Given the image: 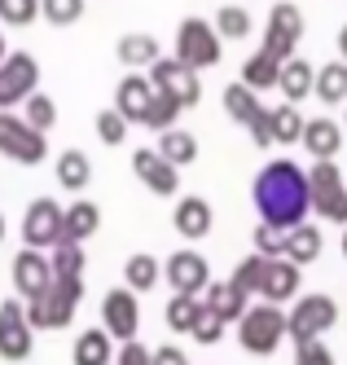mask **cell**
Returning <instances> with one entry per match:
<instances>
[{
    "label": "cell",
    "instance_id": "1",
    "mask_svg": "<svg viewBox=\"0 0 347 365\" xmlns=\"http://www.w3.org/2000/svg\"><path fill=\"white\" fill-rule=\"evenodd\" d=\"M255 207L264 225H277V229H295L308 207H312V190H308V176L299 163L290 159H273L255 176Z\"/></svg>",
    "mask_w": 347,
    "mask_h": 365
},
{
    "label": "cell",
    "instance_id": "2",
    "mask_svg": "<svg viewBox=\"0 0 347 365\" xmlns=\"http://www.w3.org/2000/svg\"><path fill=\"white\" fill-rule=\"evenodd\" d=\"M79 299H84V277H53L44 295L26 299V322L36 330H62V326H71Z\"/></svg>",
    "mask_w": 347,
    "mask_h": 365
},
{
    "label": "cell",
    "instance_id": "3",
    "mask_svg": "<svg viewBox=\"0 0 347 365\" xmlns=\"http://www.w3.org/2000/svg\"><path fill=\"white\" fill-rule=\"evenodd\" d=\"M237 339H242V348L255 352V356H269L277 352V344L286 339V317L277 304H255L247 308L242 317H237Z\"/></svg>",
    "mask_w": 347,
    "mask_h": 365
},
{
    "label": "cell",
    "instance_id": "4",
    "mask_svg": "<svg viewBox=\"0 0 347 365\" xmlns=\"http://www.w3.org/2000/svg\"><path fill=\"white\" fill-rule=\"evenodd\" d=\"M0 154L22 168H36L48 159V137L40 133V128H31L22 115H9L0 110Z\"/></svg>",
    "mask_w": 347,
    "mask_h": 365
},
{
    "label": "cell",
    "instance_id": "5",
    "mask_svg": "<svg viewBox=\"0 0 347 365\" xmlns=\"http://www.w3.org/2000/svg\"><path fill=\"white\" fill-rule=\"evenodd\" d=\"M308 190H312V207H316L326 220L347 225V185H343V172H338L330 159L312 163V172H308Z\"/></svg>",
    "mask_w": 347,
    "mask_h": 365
},
{
    "label": "cell",
    "instance_id": "6",
    "mask_svg": "<svg viewBox=\"0 0 347 365\" xmlns=\"http://www.w3.org/2000/svg\"><path fill=\"white\" fill-rule=\"evenodd\" d=\"M176 58H180L185 66H194V71L216 66V62H220V36L211 31L202 18H185L180 31H176Z\"/></svg>",
    "mask_w": 347,
    "mask_h": 365
},
{
    "label": "cell",
    "instance_id": "7",
    "mask_svg": "<svg viewBox=\"0 0 347 365\" xmlns=\"http://www.w3.org/2000/svg\"><path fill=\"white\" fill-rule=\"evenodd\" d=\"M36 326L26 322V304L18 299H5L0 304V356L5 361H26L36 348Z\"/></svg>",
    "mask_w": 347,
    "mask_h": 365
},
{
    "label": "cell",
    "instance_id": "8",
    "mask_svg": "<svg viewBox=\"0 0 347 365\" xmlns=\"http://www.w3.org/2000/svg\"><path fill=\"white\" fill-rule=\"evenodd\" d=\"M36 84H40V62L31 53H9L0 62V110L26 101L36 93Z\"/></svg>",
    "mask_w": 347,
    "mask_h": 365
},
{
    "label": "cell",
    "instance_id": "9",
    "mask_svg": "<svg viewBox=\"0 0 347 365\" xmlns=\"http://www.w3.org/2000/svg\"><path fill=\"white\" fill-rule=\"evenodd\" d=\"M334 317H338V308H334L330 295H304L295 304V312L286 317V334L295 339V344H304V339H316L321 330H330Z\"/></svg>",
    "mask_w": 347,
    "mask_h": 365
},
{
    "label": "cell",
    "instance_id": "10",
    "mask_svg": "<svg viewBox=\"0 0 347 365\" xmlns=\"http://www.w3.org/2000/svg\"><path fill=\"white\" fill-rule=\"evenodd\" d=\"M299 36H304V14H299V5H290V0H286V5H273V18H269V31H264V48H259V53L286 62L290 53H295Z\"/></svg>",
    "mask_w": 347,
    "mask_h": 365
},
{
    "label": "cell",
    "instance_id": "11",
    "mask_svg": "<svg viewBox=\"0 0 347 365\" xmlns=\"http://www.w3.org/2000/svg\"><path fill=\"white\" fill-rule=\"evenodd\" d=\"M150 80H154V88H163V93H172V97H180V106H198V101H202L198 71L185 66L180 58H154Z\"/></svg>",
    "mask_w": 347,
    "mask_h": 365
},
{
    "label": "cell",
    "instance_id": "12",
    "mask_svg": "<svg viewBox=\"0 0 347 365\" xmlns=\"http://www.w3.org/2000/svg\"><path fill=\"white\" fill-rule=\"evenodd\" d=\"M62 207L53 202V198H36L31 207H26V216H22V242L26 247H53V242H62Z\"/></svg>",
    "mask_w": 347,
    "mask_h": 365
},
{
    "label": "cell",
    "instance_id": "13",
    "mask_svg": "<svg viewBox=\"0 0 347 365\" xmlns=\"http://www.w3.org/2000/svg\"><path fill=\"white\" fill-rule=\"evenodd\" d=\"M101 322L110 330V339H137V326H141V304H137V291L132 286H119L101 299Z\"/></svg>",
    "mask_w": 347,
    "mask_h": 365
},
{
    "label": "cell",
    "instance_id": "14",
    "mask_svg": "<svg viewBox=\"0 0 347 365\" xmlns=\"http://www.w3.org/2000/svg\"><path fill=\"white\" fill-rule=\"evenodd\" d=\"M299 291V264L290 255H264V269H259V299L281 304Z\"/></svg>",
    "mask_w": 347,
    "mask_h": 365
},
{
    "label": "cell",
    "instance_id": "15",
    "mask_svg": "<svg viewBox=\"0 0 347 365\" xmlns=\"http://www.w3.org/2000/svg\"><path fill=\"white\" fill-rule=\"evenodd\" d=\"M53 286V264L44 259V251H36V247H22L18 255H14V291L22 295V299H36V295H44Z\"/></svg>",
    "mask_w": 347,
    "mask_h": 365
},
{
    "label": "cell",
    "instance_id": "16",
    "mask_svg": "<svg viewBox=\"0 0 347 365\" xmlns=\"http://www.w3.org/2000/svg\"><path fill=\"white\" fill-rule=\"evenodd\" d=\"M132 172L141 176V185H150L154 194H176V185H180V168L172 163V159H163L158 150H137L132 154Z\"/></svg>",
    "mask_w": 347,
    "mask_h": 365
},
{
    "label": "cell",
    "instance_id": "17",
    "mask_svg": "<svg viewBox=\"0 0 347 365\" xmlns=\"http://www.w3.org/2000/svg\"><path fill=\"white\" fill-rule=\"evenodd\" d=\"M167 282L176 295H198L202 286H211V269L198 251H176L167 259Z\"/></svg>",
    "mask_w": 347,
    "mask_h": 365
},
{
    "label": "cell",
    "instance_id": "18",
    "mask_svg": "<svg viewBox=\"0 0 347 365\" xmlns=\"http://www.w3.org/2000/svg\"><path fill=\"white\" fill-rule=\"evenodd\" d=\"M150 101H154V80H145V75H137V71L119 80V88H115V110L128 123H145Z\"/></svg>",
    "mask_w": 347,
    "mask_h": 365
},
{
    "label": "cell",
    "instance_id": "19",
    "mask_svg": "<svg viewBox=\"0 0 347 365\" xmlns=\"http://www.w3.org/2000/svg\"><path fill=\"white\" fill-rule=\"evenodd\" d=\"M172 220H176V233L180 238H207L211 233V202L207 198H180L176 202V212H172Z\"/></svg>",
    "mask_w": 347,
    "mask_h": 365
},
{
    "label": "cell",
    "instance_id": "20",
    "mask_svg": "<svg viewBox=\"0 0 347 365\" xmlns=\"http://www.w3.org/2000/svg\"><path fill=\"white\" fill-rule=\"evenodd\" d=\"M97 229H101V212H97V202L79 198V202H71V207H66V216H62V238L84 242V238H93Z\"/></svg>",
    "mask_w": 347,
    "mask_h": 365
},
{
    "label": "cell",
    "instance_id": "21",
    "mask_svg": "<svg viewBox=\"0 0 347 365\" xmlns=\"http://www.w3.org/2000/svg\"><path fill=\"white\" fill-rule=\"evenodd\" d=\"M75 365H110L115 348H110V330H84L75 339Z\"/></svg>",
    "mask_w": 347,
    "mask_h": 365
},
{
    "label": "cell",
    "instance_id": "22",
    "mask_svg": "<svg viewBox=\"0 0 347 365\" xmlns=\"http://www.w3.org/2000/svg\"><path fill=\"white\" fill-rule=\"evenodd\" d=\"M304 145L316 154V159H330V154L343 145V128L330 119H308L304 123Z\"/></svg>",
    "mask_w": 347,
    "mask_h": 365
},
{
    "label": "cell",
    "instance_id": "23",
    "mask_svg": "<svg viewBox=\"0 0 347 365\" xmlns=\"http://www.w3.org/2000/svg\"><path fill=\"white\" fill-rule=\"evenodd\" d=\"M115 53H119V62H123V66H154V58H163V53H158V40H154V36H145V31L123 36Z\"/></svg>",
    "mask_w": 347,
    "mask_h": 365
},
{
    "label": "cell",
    "instance_id": "24",
    "mask_svg": "<svg viewBox=\"0 0 347 365\" xmlns=\"http://www.w3.org/2000/svg\"><path fill=\"white\" fill-rule=\"evenodd\" d=\"M224 110L242 123V128H255V119L264 115V106L255 101L251 84H229V88H224Z\"/></svg>",
    "mask_w": 347,
    "mask_h": 365
},
{
    "label": "cell",
    "instance_id": "25",
    "mask_svg": "<svg viewBox=\"0 0 347 365\" xmlns=\"http://www.w3.org/2000/svg\"><path fill=\"white\" fill-rule=\"evenodd\" d=\"M88 180H93V163H88V154H84V150H66L62 159H58V185L79 194V190L88 185Z\"/></svg>",
    "mask_w": 347,
    "mask_h": 365
},
{
    "label": "cell",
    "instance_id": "26",
    "mask_svg": "<svg viewBox=\"0 0 347 365\" xmlns=\"http://www.w3.org/2000/svg\"><path fill=\"white\" fill-rule=\"evenodd\" d=\"M247 299H251V295L242 291V286H233V282H224V286H207V304L216 308L224 322H237V317H242V312H247Z\"/></svg>",
    "mask_w": 347,
    "mask_h": 365
},
{
    "label": "cell",
    "instance_id": "27",
    "mask_svg": "<svg viewBox=\"0 0 347 365\" xmlns=\"http://www.w3.org/2000/svg\"><path fill=\"white\" fill-rule=\"evenodd\" d=\"M277 84H281V93H286L290 101H304L308 88L316 84V71H312L304 58H290V62L281 66V75H277Z\"/></svg>",
    "mask_w": 347,
    "mask_h": 365
},
{
    "label": "cell",
    "instance_id": "28",
    "mask_svg": "<svg viewBox=\"0 0 347 365\" xmlns=\"http://www.w3.org/2000/svg\"><path fill=\"white\" fill-rule=\"evenodd\" d=\"M158 154L172 159L176 168H185V163L198 159V141L190 133H180V128H163V133H158Z\"/></svg>",
    "mask_w": 347,
    "mask_h": 365
},
{
    "label": "cell",
    "instance_id": "29",
    "mask_svg": "<svg viewBox=\"0 0 347 365\" xmlns=\"http://www.w3.org/2000/svg\"><path fill=\"white\" fill-rule=\"evenodd\" d=\"M286 255L295 259V264H308V259H316V255H321V233H316L312 225L286 229Z\"/></svg>",
    "mask_w": 347,
    "mask_h": 365
},
{
    "label": "cell",
    "instance_id": "30",
    "mask_svg": "<svg viewBox=\"0 0 347 365\" xmlns=\"http://www.w3.org/2000/svg\"><path fill=\"white\" fill-rule=\"evenodd\" d=\"M48 264H53V277H84V247L71 242V238L53 242Z\"/></svg>",
    "mask_w": 347,
    "mask_h": 365
},
{
    "label": "cell",
    "instance_id": "31",
    "mask_svg": "<svg viewBox=\"0 0 347 365\" xmlns=\"http://www.w3.org/2000/svg\"><path fill=\"white\" fill-rule=\"evenodd\" d=\"M316 97L330 101V106H338L347 97V62H330L321 75H316Z\"/></svg>",
    "mask_w": 347,
    "mask_h": 365
},
{
    "label": "cell",
    "instance_id": "32",
    "mask_svg": "<svg viewBox=\"0 0 347 365\" xmlns=\"http://www.w3.org/2000/svg\"><path fill=\"white\" fill-rule=\"evenodd\" d=\"M180 110H185V106H180V97H172V93H163V88H154V101H150L145 128L163 133V128H172V123H176V115H180Z\"/></svg>",
    "mask_w": 347,
    "mask_h": 365
},
{
    "label": "cell",
    "instance_id": "33",
    "mask_svg": "<svg viewBox=\"0 0 347 365\" xmlns=\"http://www.w3.org/2000/svg\"><path fill=\"white\" fill-rule=\"evenodd\" d=\"M304 115L295 110V101L290 106H277L273 110V141H281V145H290V141H304Z\"/></svg>",
    "mask_w": 347,
    "mask_h": 365
},
{
    "label": "cell",
    "instance_id": "34",
    "mask_svg": "<svg viewBox=\"0 0 347 365\" xmlns=\"http://www.w3.org/2000/svg\"><path fill=\"white\" fill-rule=\"evenodd\" d=\"M277 75H281V62H277V58L255 53V58L242 66V84H251V88H273V84H277Z\"/></svg>",
    "mask_w": 347,
    "mask_h": 365
},
{
    "label": "cell",
    "instance_id": "35",
    "mask_svg": "<svg viewBox=\"0 0 347 365\" xmlns=\"http://www.w3.org/2000/svg\"><path fill=\"white\" fill-rule=\"evenodd\" d=\"M198 317H202V299H198V295H176V299L167 304V326H172V330H185V334H190Z\"/></svg>",
    "mask_w": 347,
    "mask_h": 365
},
{
    "label": "cell",
    "instance_id": "36",
    "mask_svg": "<svg viewBox=\"0 0 347 365\" xmlns=\"http://www.w3.org/2000/svg\"><path fill=\"white\" fill-rule=\"evenodd\" d=\"M123 277H128V286H132V291H150V286L158 282V259L154 255H132L128 259V264H123Z\"/></svg>",
    "mask_w": 347,
    "mask_h": 365
},
{
    "label": "cell",
    "instance_id": "37",
    "mask_svg": "<svg viewBox=\"0 0 347 365\" xmlns=\"http://www.w3.org/2000/svg\"><path fill=\"white\" fill-rule=\"evenodd\" d=\"M31 128H40V133H48L53 123H58V101H53L48 93H31L26 97V115H22Z\"/></svg>",
    "mask_w": 347,
    "mask_h": 365
},
{
    "label": "cell",
    "instance_id": "38",
    "mask_svg": "<svg viewBox=\"0 0 347 365\" xmlns=\"http://www.w3.org/2000/svg\"><path fill=\"white\" fill-rule=\"evenodd\" d=\"M40 9L53 27H71V22L84 18V0H40Z\"/></svg>",
    "mask_w": 347,
    "mask_h": 365
},
{
    "label": "cell",
    "instance_id": "39",
    "mask_svg": "<svg viewBox=\"0 0 347 365\" xmlns=\"http://www.w3.org/2000/svg\"><path fill=\"white\" fill-rule=\"evenodd\" d=\"M40 14V0H0V22L9 27H31Z\"/></svg>",
    "mask_w": 347,
    "mask_h": 365
},
{
    "label": "cell",
    "instance_id": "40",
    "mask_svg": "<svg viewBox=\"0 0 347 365\" xmlns=\"http://www.w3.org/2000/svg\"><path fill=\"white\" fill-rule=\"evenodd\" d=\"M220 330H224V317H220V312L202 299V317L194 322V330H190V334L198 339V344H220Z\"/></svg>",
    "mask_w": 347,
    "mask_h": 365
},
{
    "label": "cell",
    "instance_id": "41",
    "mask_svg": "<svg viewBox=\"0 0 347 365\" xmlns=\"http://www.w3.org/2000/svg\"><path fill=\"white\" fill-rule=\"evenodd\" d=\"M259 269H264V251H255V255H247V259H242V264H237V269H233V277H229V282H233V286H242V291H247V295H255V291H259Z\"/></svg>",
    "mask_w": 347,
    "mask_h": 365
},
{
    "label": "cell",
    "instance_id": "42",
    "mask_svg": "<svg viewBox=\"0 0 347 365\" xmlns=\"http://www.w3.org/2000/svg\"><path fill=\"white\" fill-rule=\"evenodd\" d=\"M97 137H101L105 145H119V141L128 137V119H123L119 110H101V115H97Z\"/></svg>",
    "mask_w": 347,
    "mask_h": 365
},
{
    "label": "cell",
    "instance_id": "43",
    "mask_svg": "<svg viewBox=\"0 0 347 365\" xmlns=\"http://www.w3.org/2000/svg\"><path fill=\"white\" fill-rule=\"evenodd\" d=\"M216 22H220V36H229V40H242V36L251 31V14H247V9H233V5L220 9Z\"/></svg>",
    "mask_w": 347,
    "mask_h": 365
},
{
    "label": "cell",
    "instance_id": "44",
    "mask_svg": "<svg viewBox=\"0 0 347 365\" xmlns=\"http://www.w3.org/2000/svg\"><path fill=\"white\" fill-rule=\"evenodd\" d=\"M255 247H259L264 255H286V229L259 225V229H255Z\"/></svg>",
    "mask_w": 347,
    "mask_h": 365
},
{
    "label": "cell",
    "instance_id": "45",
    "mask_svg": "<svg viewBox=\"0 0 347 365\" xmlns=\"http://www.w3.org/2000/svg\"><path fill=\"white\" fill-rule=\"evenodd\" d=\"M299 352H295V365H334V356L316 344V339H304V344H295Z\"/></svg>",
    "mask_w": 347,
    "mask_h": 365
},
{
    "label": "cell",
    "instance_id": "46",
    "mask_svg": "<svg viewBox=\"0 0 347 365\" xmlns=\"http://www.w3.org/2000/svg\"><path fill=\"white\" fill-rule=\"evenodd\" d=\"M115 365H150V348H141L137 339H123V348H119Z\"/></svg>",
    "mask_w": 347,
    "mask_h": 365
},
{
    "label": "cell",
    "instance_id": "47",
    "mask_svg": "<svg viewBox=\"0 0 347 365\" xmlns=\"http://www.w3.org/2000/svg\"><path fill=\"white\" fill-rule=\"evenodd\" d=\"M150 365H190V361H185V352H180V348L163 344V348H154V352H150Z\"/></svg>",
    "mask_w": 347,
    "mask_h": 365
},
{
    "label": "cell",
    "instance_id": "48",
    "mask_svg": "<svg viewBox=\"0 0 347 365\" xmlns=\"http://www.w3.org/2000/svg\"><path fill=\"white\" fill-rule=\"evenodd\" d=\"M338 53H343V62H347V22H343V31H338Z\"/></svg>",
    "mask_w": 347,
    "mask_h": 365
},
{
    "label": "cell",
    "instance_id": "49",
    "mask_svg": "<svg viewBox=\"0 0 347 365\" xmlns=\"http://www.w3.org/2000/svg\"><path fill=\"white\" fill-rule=\"evenodd\" d=\"M9 58V48H5V36H0V62H5Z\"/></svg>",
    "mask_w": 347,
    "mask_h": 365
},
{
    "label": "cell",
    "instance_id": "50",
    "mask_svg": "<svg viewBox=\"0 0 347 365\" xmlns=\"http://www.w3.org/2000/svg\"><path fill=\"white\" fill-rule=\"evenodd\" d=\"M0 238H5V216H0Z\"/></svg>",
    "mask_w": 347,
    "mask_h": 365
},
{
    "label": "cell",
    "instance_id": "51",
    "mask_svg": "<svg viewBox=\"0 0 347 365\" xmlns=\"http://www.w3.org/2000/svg\"><path fill=\"white\" fill-rule=\"evenodd\" d=\"M343 255H347V233H343Z\"/></svg>",
    "mask_w": 347,
    "mask_h": 365
}]
</instances>
